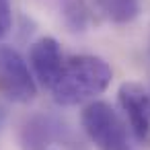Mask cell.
Returning a JSON list of instances; mask_svg holds the SVG:
<instances>
[{"label": "cell", "instance_id": "obj_1", "mask_svg": "<svg viewBox=\"0 0 150 150\" xmlns=\"http://www.w3.org/2000/svg\"><path fill=\"white\" fill-rule=\"evenodd\" d=\"M111 66L97 56H74L64 64L58 82L52 86V97L58 105L70 107L99 97L111 84Z\"/></svg>", "mask_w": 150, "mask_h": 150}, {"label": "cell", "instance_id": "obj_2", "mask_svg": "<svg viewBox=\"0 0 150 150\" xmlns=\"http://www.w3.org/2000/svg\"><path fill=\"white\" fill-rule=\"evenodd\" d=\"M80 123L88 140L99 150H132L127 123L105 101L88 103L80 113Z\"/></svg>", "mask_w": 150, "mask_h": 150}, {"label": "cell", "instance_id": "obj_3", "mask_svg": "<svg viewBox=\"0 0 150 150\" xmlns=\"http://www.w3.org/2000/svg\"><path fill=\"white\" fill-rule=\"evenodd\" d=\"M0 95L13 103H29L37 95L35 76L11 45H0Z\"/></svg>", "mask_w": 150, "mask_h": 150}, {"label": "cell", "instance_id": "obj_4", "mask_svg": "<svg viewBox=\"0 0 150 150\" xmlns=\"http://www.w3.org/2000/svg\"><path fill=\"white\" fill-rule=\"evenodd\" d=\"M119 107L129 123L132 136L150 146V95L140 82H123L117 91Z\"/></svg>", "mask_w": 150, "mask_h": 150}, {"label": "cell", "instance_id": "obj_5", "mask_svg": "<svg viewBox=\"0 0 150 150\" xmlns=\"http://www.w3.org/2000/svg\"><path fill=\"white\" fill-rule=\"evenodd\" d=\"M68 136L70 134L62 125L60 119H56L52 115L35 113V115L27 117L25 123L21 125L19 142H21L23 150H45L47 146H52L58 140L64 142Z\"/></svg>", "mask_w": 150, "mask_h": 150}, {"label": "cell", "instance_id": "obj_6", "mask_svg": "<svg viewBox=\"0 0 150 150\" xmlns=\"http://www.w3.org/2000/svg\"><path fill=\"white\" fill-rule=\"evenodd\" d=\"M29 64L33 68V76L43 86L52 88L58 82L66 62L62 58L60 43L54 37H39L29 50Z\"/></svg>", "mask_w": 150, "mask_h": 150}, {"label": "cell", "instance_id": "obj_7", "mask_svg": "<svg viewBox=\"0 0 150 150\" xmlns=\"http://www.w3.org/2000/svg\"><path fill=\"white\" fill-rule=\"evenodd\" d=\"M97 6L107 21L115 25H127L140 17L142 0H97Z\"/></svg>", "mask_w": 150, "mask_h": 150}, {"label": "cell", "instance_id": "obj_8", "mask_svg": "<svg viewBox=\"0 0 150 150\" xmlns=\"http://www.w3.org/2000/svg\"><path fill=\"white\" fill-rule=\"evenodd\" d=\"M88 6L84 4V0H66L64 4V23L70 31L78 33V31H84L88 27Z\"/></svg>", "mask_w": 150, "mask_h": 150}, {"label": "cell", "instance_id": "obj_9", "mask_svg": "<svg viewBox=\"0 0 150 150\" xmlns=\"http://www.w3.org/2000/svg\"><path fill=\"white\" fill-rule=\"evenodd\" d=\"M13 29V8L8 0H0V37L8 35Z\"/></svg>", "mask_w": 150, "mask_h": 150}]
</instances>
